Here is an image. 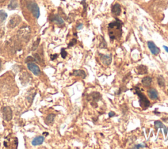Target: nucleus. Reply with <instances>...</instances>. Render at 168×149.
<instances>
[{
  "instance_id": "nucleus-26",
  "label": "nucleus",
  "mask_w": 168,
  "mask_h": 149,
  "mask_svg": "<svg viewBox=\"0 0 168 149\" xmlns=\"http://www.w3.org/2000/svg\"><path fill=\"white\" fill-rule=\"evenodd\" d=\"M61 56L63 58H65L67 56V53L66 52L64 49H62V50H61Z\"/></svg>"
},
{
  "instance_id": "nucleus-25",
  "label": "nucleus",
  "mask_w": 168,
  "mask_h": 149,
  "mask_svg": "<svg viewBox=\"0 0 168 149\" xmlns=\"http://www.w3.org/2000/svg\"><path fill=\"white\" fill-rule=\"evenodd\" d=\"M35 61V58H33V57H30V56H29V57H28V58L26 59V63H29V62H32V61Z\"/></svg>"
},
{
  "instance_id": "nucleus-31",
  "label": "nucleus",
  "mask_w": 168,
  "mask_h": 149,
  "mask_svg": "<svg viewBox=\"0 0 168 149\" xmlns=\"http://www.w3.org/2000/svg\"><path fill=\"white\" fill-rule=\"evenodd\" d=\"M58 57V55L57 54H55V55H51V60H55V58H57Z\"/></svg>"
},
{
  "instance_id": "nucleus-6",
  "label": "nucleus",
  "mask_w": 168,
  "mask_h": 149,
  "mask_svg": "<svg viewBox=\"0 0 168 149\" xmlns=\"http://www.w3.org/2000/svg\"><path fill=\"white\" fill-rule=\"evenodd\" d=\"M3 119L6 121H10L13 118V112L9 106H5L3 109Z\"/></svg>"
},
{
  "instance_id": "nucleus-30",
  "label": "nucleus",
  "mask_w": 168,
  "mask_h": 149,
  "mask_svg": "<svg viewBox=\"0 0 168 149\" xmlns=\"http://www.w3.org/2000/svg\"><path fill=\"white\" fill-rule=\"evenodd\" d=\"M115 116V112H109V116L110 118L112 117V116Z\"/></svg>"
},
{
  "instance_id": "nucleus-21",
  "label": "nucleus",
  "mask_w": 168,
  "mask_h": 149,
  "mask_svg": "<svg viewBox=\"0 0 168 149\" xmlns=\"http://www.w3.org/2000/svg\"><path fill=\"white\" fill-rule=\"evenodd\" d=\"M18 2L16 0H11L9 5H8V9L9 10H14L18 7Z\"/></svg>"
},
{
  "instance_id": "nucleus-18",
  "label": "nucleus",
  "mask_w": 168,
  "mask_h": 149,
  "mask_svg": "<svg viewBox=\"0 0 168 149\" xmlns=\"http://www.w3.org/2000/svg\"><path fill=\"white\" fill-rule=\"evenodd\" d=\"M154 126H155V128H156V129H160V128H164V129L165 135H166L167 134L168 128L164 126V125L162 123V122H161L160 121H156L154 122Z\"/></svg>"
},
{
  "instance_id": "nucleus-16",
  "label": "nucleus",
  "mask_w": 168,
  "mask_h": 149,
  "mask_svg": "<svg viewBox=\"0 0 168 149\" xmlns=\"http://www.w3.org/2000/svg\"><path fill=\"white\" fill-rule=\"evenodd\" d=\"M72 75H73L74 76H80L82 77V78H86V73L84 70H74L73 73L72 74Z\"/></svg>"
},
{
  "instance_id": "nucleus-23",
  "label": "nucleus",
  "mask_w": 168,
  "mask_h": 149,
  "mask_svg": "<svg viewBox=\"0 0 168 149\" xmlns=\"http://www.w3.org/2000/svg\"><path fill=\"white\" fill-rule=\"evenodd\" d=\"M158 83L159 86H160L161 87H163L165 86L166 85V81L164 77L162 76H160L158 77Z\"/></svg>"
},
{
  "instance_id": "nucleus-2",
  "label": "nucleus",
  "mask_w": 168,
  "mask_h": 149,
  "mask_svg": "<svg viewBox=\"0 0 168 149\" xmlns=\"http://www.w3.org/2000/svg\"><path fill=\"white\" fill-rule=\"evenodd\" d=\"M135 93L138 95V96H139V105L143 109H147L150 106V105H151L150 100L147 99V97L145 96V95L141 92V89L139 87H135Z\"/></svg>"
},
{
  "instance_id": "nucleus-14",
  "label": "nucleus",
  "mask_w": 168,
  "mask_h": 149,
  "mask_svg": "<svg viewBox=\"0 0 168 149\" xmlns=\"http://www.w3.org/2000/svg\"><path fill=\"white\" fill-rule=\"evenodd\" d=\"M141 81H142V85L144 86L148 87H150V86L151 85L152 81V79L151 77L147 76V77H143Z\"/></svg>"
},
{
  "instance_id": "nucleus-11",
  "label": "nucleus",
  "mask_w": 168,
  "mask_h": 149,
  "mask_svg": "<svg viewBox=\"0 0 168 149\" xmlns=\"http://www.w3.org/2000/svg\"><path fill=\"white\" fill-rule=\"evenodd\" d=\"M121 6L119 4L116 3L114 5H113V7L112 8V13L113 15H114L115 16H119L121 13Z\"/></svg>"
},
{
  "instance_id": "nucleus-9",
  "label": "nucleus",
  "mask_w": 168,
  "mask_h": 149,
  "mask_svg": "<svg viewBox=\"0 0 168 149\" xmlns=\"http://www.w3.org/2000/svg\"><path fill=\"white\" fill-rule=\"evenodd\" d=\"M99 56H100L101 62L103 63L105 65H106V66H109V65L111 64V62H112L111 55L99 54Z\"/></svg>"
},
{
  "instance_id": "nucleus-37",
  "label": "nucleus",
  "mask_w": 168,
  "mask_h": 149,
  "mask_svg": "<svg viewBox=\"0 0 168 149\" xmlns=\"http://www.w3.org/2000/svg\"><path fill=\"white\" fill-rule=\"evenodd\" d=\"M167 93H168V90H167Z\"/></svg>"
},
{
  "instance_id": "nucleus-33",
  "label": "nucleus",
  "mask_w": 168,
  "mask_h": 149,
  "mask_svg": "<svg viewBox=\"0 0 168 149\" xmlns=\"http://www.w3.org/2000/svg\"><path fill=\"white\" fill-rule=\"evenodd\" d=\"M3 34H4V32L2 30H0V38H1Z\"/></svg>"
},
{
  "instance_id": "nucleus-15",
  "label": "nucleus",
  "mask_w": 168,
  "mask_h": 149,
  "mask_svg": "<svg viewBox=\"0 0 168 149\" xmlns=\"http://www.w3.org/2000/svg\"><path fill=\"white\" fill-rule=\"evenodd\" d=\"M30 34V30L27 28H24L20 30L19 31V35L23 38V39H26L27 36H29Z\"/></svg>"
},
{
  "instance_id": "nucleus-5",
  "label": "nucleus",
  "mask_w": 168,
  "mask_h": 149,
  "mask_svg": "<svg viewBox=\"0 0 168 149\" xmlns=\"http://www.w3.org/2000/svg\"><path fill=\"white\" fill-rule=\"evenodd\" d=\"M21 17L17 15H15L11 18L9 22V27L11 28H14L17 26L21 22Z\"/></svg>"
},
{
  "instance_id": "nucleus-4",
  "label": "nucleus",
  "mask_w": 168,
  "mask_h": 149,
  "mask_svg": "<svg viewBox=\"0 0 168 149\" xmlns=\"http://www.w3.org/2000/svg\"><path fill=\"white\" fill-rule=\"evenodd\" d=\"M101 98H102L101 95L98 92H94L91 94L87 96V100L91 102V105H93V106L94 105H95L96 106H97V103L101 99Z\"/></svg>"
},
{
  "instance_id": "nucleus-12",
  "label": "nucleus",
  "mask_w": 168,
  "mask_h": 149,
  "mask_svg": "<svg viewBox=\"0 0 168 149\" xmlns=\"http://www.w3.org/2000/svg\"><path fill=\"white\" fill-rule=\"evenodd\" d=\"M44 141V137L43 136H38L35 137L32 141V144L33 146H38L41 145Z\"/></svg>"
},
{
  "instance_id": "nucleus-36",
  "label": "nucleus",
  "mask_w": 168,
  "mask_h": 149,
  "mask_svg": "<svg viewBox=\"0 0 168 149\" xmlns=\"http://www.w3.org/2000/svg\"><path fill=\"white\" fill-rule=\"evenodd\" d=\"M1 66H2V62H1V60H0V69H1Z\"/></svg>"
},
{
  "instance_id": "nucleus-10",
  "label": "nucleus",
  "mask_w": 168,
  "mask_h": 149,
  "mask_svg": "<svg viewBox=\"0 0 168 149\" xmlns=\"http://www.w3.org/2000/svg\"><path fill=\"white\" fill-rule=\"evenodd\" d=\"M148 95L149 97L152 100H156L158 98V93L156 89L154 88H151L148 90Z\"/></svg>"
},
{
  "instance_id": "nucleus-27",
  "label": "nucleus",
  "mask_w": 168,
  "mask_h": 149,
  "mask_svg": "<svg viewBox=\"0 0 168 149\" xmlns=\"http://www.w3.org/2000/svg\"><path fill=\"white\" fill-rule=\"evenodd\" d=\"M35 56V61H38L39 63L41 62V57H40V55L38 54V53H35V54L34 55Z\"/></svg>"
},
{
  "instance_id": "nucleus-24",
  "label": "nucleus",
  "mask_w": 168,
  "mask_h": 149,
  "mask_svg": "<svg viewBox=\"0 0 168 149\" xmlns=\"http://www.w3.org/2000/svg\"><path fill=\"white\" fill-rule=\"evenodd\" d=\"M40 39H38V41H35L34 44H33V48H32V50H33V51H34V50H35V49H36V48H37L38 46V45H39V43H40Z\"/></svg>"
},
{
  "instance_id": "nucleus-8",
  "label": "nucleus",
  "mask_w": 168,
  "mask_h": 149,
  "mask_svg": "<svg viewBox=\"0 0 168 149\" xmlns=\"http://www.w3.org/2000/svg\"><path fill=\"white\" fill-rule=\"evenodd\" d=\"M148 48L150 49V51H151V53L152 55H158L160 52V49L158 48V47L155 45V44L153 42V41H148Z\"/></svg>"
},
{
  "instance_id": "nucleus-29",
  "label": "nucleus",
  "mask_w": 168,
  "mask_h": 149,
  "mask_svg": "<svg viewBox=\"0 0 168 149\" xmlns=\"http://www.w3.org/2000/svg\"><path fill=\"white\" fill-rule=\"evenodd\" d=\"M76 42H77L76 40V39H73L71 41V42L70 43V44L68 45V46H69V47H72V46H73L74 45H75V44H76Z\"/></svg>"
},
{
  "instance_id": "nucleus-28",
  "label": "nucleus",
  "mask_w": 168,
  "mask_h": 149,
  "mask_svg": "<svg viewBox=\"0 0 168 149\" xmlns=\"http://www.w3.org/2000/svg\"><path fill=\"white\" fill-rule=\"evenodd\" d=\"M145 145H144V144H140V145H135V147H133V148H145Z\"/></svg>"
},
{
  "instance_id": "nucleus-20",
  "label": "nucleus",
  "mask_w": 168,
  "mask_h": 149,
  "mask_svg": "<svg viewBox=\"0 0 168 149\" xmlns=\"http://www.w3.org/2000/svg\"><path fill=\"white\" fill-rule=\"evenodd\" d=\"M55 114H49L46 118L45 123L47 125L52 124L54 122V120H55Z\"/></svg>"
},
{
  "instance_id": "nucleus-17",
  "label": "nucleus",
  "mask_w": 168,
  "mask_h": 149,
  "mask_svg": "<svg viewBox=\"0 0 168 149\" xmlns=\"http://www.w3.org/2000/svg\"><path fill=\"white\" fill-rule=\"evenodd\" d=\"M51 20V21L55 22V23L57 24V25H63V24H64L63 19H62L61 16H58V15H53L52 16Z\"/></svg>"
},
{
  "instance_id": "nucleus-7",
  "label": "nucleus",
  "mask_w": 168,
  "mask_h": 149,
  "mask_svg": "<svg viewBox=\"0 0 168 149\" xmlns=\"http://www.w3.org/2000/svg\"><path fill=\"white\" fill-rule=\"evenodd\" d=\"M27 67L28 70H30L35 76H39L41 74V71L40 68L37 64L34 63H28Z\"/></svg>"
},
{
  "instance_id": "nucleus-34",
  "label": "nucleus",
  "mask_w": 168,
  "mask_h": 149,
  "mask_svg": "<svg viewBox=\"0 0 168 149\" xmlns=\"http://www.w3.org/2000/svg\"><path fill=\"white\" fill-rule=\"evenodd\" d=\"M164 49L168 53V47H167V46H165V45H164Z\"/></svg>"
},
{
  "instance_id": "nucleus-19",
  "label": "nucleus",
  "mask_w": 168,
  "mask_h": 149,
  "mask_svg": "<svg viewBox=\"0 0 168 149\" xmlns=\"http://www.w3.org/2000/svg\"><path fill=\"white\" fill-rule=\"evenodd\" d=\"M137 70L139 74H145L148 73L147 67L145 65H139V67H137Z\"/></svg>"
},
{
  "instance_id": "nucleus-22",
  "label": "nucleus",
  "mask_w": 168,
  "mask_h": 149,
  "mask_svg": "<svg viewBox=\"0 0 168 149\" xmlns=\"http://www.w3.org/2000/svg\"><path fill=\"white\" fill-rule=\"evenodd\" d=\"M7 14L3 10H0V25L3 22V21L7 19Z\"/></svg>"
},
{
  "instance_id": "nucleus-35",
  "label": "nucleus",
  "mask_w": 168,
  "mask_h": 149,
  "mask_svg": "<svg viewBox=\"0 0 168 149\" xmlns=\"http://www.w3.org/2000/svg\"><path fill=\"white\" fill-rule=\"evenodd\" d=\"M5 1V0H0V3H3Z\"/></svg>"
},
{
  "instance_id": "nucleus-13",
  "label": "nucleus",
  "mask_w": 168,
  "mask_h": 149,
  "mask_svg": "<svg viewBox=\"0 0 168 149\" xmlns=\"http://www.w3.org/2000/svg\"><path fill=\"white\" fill-rule=\"evenodd\" d=\"M30 80V75L28 73H26V72L23 73L21 76L20 80L22 81L23 85L27 84V83L29 82Z\"/></svg>"
},
{
  "instance_id": "nucleus-32",
  "label": "nucleus",
  "mask_w": 168,
  "mask_h": 149,
  "mask_svg": "<svg viewBox=\"0 0 168 149\" xmlns=\"http://www.w3.org/2000/svg\"><path fill=\"white\" fill-rule=\"evenodd\" d=\"M76 28H77V30H81L83 28V24H80V25H78L77 26Z\"/></svg>"
},
{
  "instance_id": "nucleus-1",
  "label": "nucleus",
  "mask_w": 168,
  "mask_h": 149,
  "mask_svg": "<svg viewBox=\"0 0 168 149\" xmlns=\"http://www.w3.org/2000/svg\"><path fill=\"white\" fill-rule=\"evenodd\" d=\"M122 22L118 19L109 24L108 26V30L112 40H118L121 38L122 35Z\"/></svg>"
},
{
  "instance_id": "nucleus-38",
  "label": "nucleus",
  "mask_w": 168,
  "mask_h": 149,
  "mask_svg": "<svg viewBox=\"0 0 168 149\" xmlns=\"http://www.w3.org/2000/svg\"><path fill=\"white\" fill-rule=\"evenodd\" d=\"M167 27H168V25H167Z\"/></svg>"
},
{
  "instance_id": "nucleus-3",
  "label": "nucleus",
  "mask_w": 168,
  "mask_h": 149,
  "mask_svg": "<svg viewBox=\"0 0 168 149\" xmlns=\"http://www.w3.org/2000/svg\"><path fill=\"white\" fill-rule=\"evenodd\" d=\"M28 9L32 12V15L34 16L36 19H38L40 15V9L38 7V6L37 3H35V2H30L27 5Z\"/></svg>"
}]
</instances>
